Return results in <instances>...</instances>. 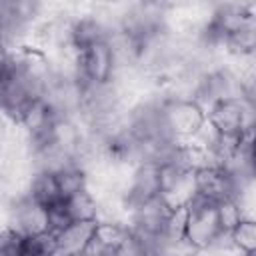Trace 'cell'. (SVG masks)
Listing matches in <instances>:
<instances>
[{"instance_id": "6da1fadb", "label": "cell", "mask_w": 256, "mask_h": 256, "mask_svg": "<svg viewBox=\"0 0 256 256\" xmlns=\"http://www.w3.org/2000/svg\"><path fill=\"white\" fill-rule=\"evenodd\" d=\"M186 210V226H184V244L196 252L206 250L212 240L222 232L216 212V202L194 194L190 202L184 206Z\"/></svg>"}, {"instance_id": "7a4b0ae2", "label": "cell", "mask_w": 256, "mask_h": 256, "mask_svg": "<svg viewBox=\"0 0 256 256\" xmlns=\"http://www.w3.org/2000/svg\"><path fill=\"white\" fill-rule=\"evenodd\" d=\"M254 112L256 102L246 100L242 96H234L214 102L206 110V118L216 126L220 134L240 136L244 132L254 130Z\"/></svg>"}, {"instance_id": "3957f363", "label": "cell", "mask_w": 256, "mask_h": 256, "mask_svg": "<svg viewBox=\"0 0 256 256\" xmlns=\"http://www.w3.org/2000/svg\"><path fill=\"white\" fill-rule=\"evenodd\" d=\"M118 72L116 56L108 40L90 44L76 52V76L84 84H108L114 82Z\"/></svg>"}, {"instance_id": "277c9868", "label": "cell", "mask_w": 256, "mask_h": 256, "mask_svg": "<svg viewBox=\"0 0 256 256\" xmlns=\"http://www.w3.org/2000/svg\"><path fill=\"white\" fill-rule=\"evenodd\" d=\"M154 198H160V168L154 162H138L132 166L122 190L126 214Z\"/></svg>"}, {"instance_id": "5b68a950", "label": "cell", "mask_w": 256, "mask_h": 256, "mask_svg": "<svg viewBox=\"0 0 256 256\" xmlns=\"http://www.w3.org/2000/svg\"><path fill=\"white\" fill-rule=\"evenodd\" d=\"M160 168V198L162 202L174 210L184 208L190 198L196 194L194 186V170L176 162L158 164Z\"/></svg>"}, {"instance_id": "8992f818", "label": "cell", "mask_w": 256, "mask_h": 256, "mask_svg": "<svg viewBox=\"0 0 256 256\" xmlns=\"http://www.w3.org/2000/svg\"><path fill=\"white\" fill-rule=\"evenodd\" d=\"M6 226L12 228L22 238L44 234L48 232V210L24 192L20 196H14L8 202Z\"/></svg>"}, {"instance_id": "52a82bcc", "label": "cell", "mask_w": 256, "mask_h": 256, "mask_svg": "<svg viewBox=\"0 0 256 256\" xmlns=\"http://www.w3.org/2000/svg\"><path fill=\"white\" fill-rule=\"evenodd\" d=\"M162 114H164L168 132L178 142H186L206 120V112L194 100H184V98H166L164 96Z\"/></svg>"}, {"instance_id": "ba28073f", "label": "cell", "mask_w": 256, "mask_h": 256, "mask_svg": "<svg viewBox=\"0 0 256 256\" xmlns=\"http://www.w3.org/2000/svg\"><path fill=\"white\" fill-rule=\"evenodd\" d=\"M168 216L170 208L162 202V198H154L126 214V228L136 236H164Z\"/></svg>"}, {"instance_id": "9c48e42d", "label": "cell", "mask_w": 256, "mask_h": 256, "mask_svg": "<svg viewBox=\"0 0 256 256\" xmlns=\"http://www.w3.org/2000/svg\"><path fill=\"white\" fill-rule=\"evenodd\" d=\"M194 186L196 194L212 200V202H224L234 200L238 196V188L230 174L222 166H202L194 170Z\"/></svg>"}, {"instance_id": "30bf717a", "label": "cell", "mask_w": 256, "mask_h": 256, "mask_svg": "<svg viewBox=\"0 0 256 256\" xmlns=\"http://www.w3.org/2000/svg\"><path fill=\"white\" fill-rule=\"evenodd\" d=\"M96 234V222H70L64 230H60L56 240V250L66 256H84L92 238Z\"/></svg>"}, {"instance_id": "8fae6325", "label": "cell", "mask_w": 256, "mask_h": 256, "mask_svg": "<svg viewBox=\"0 0 256 256\" xmlns=\"http://www.w3.org/2000/svg\"><path fill=\"white\" fill-rule=\"evenodd\" d=\"M26 194L32 200H36L38 204H42L44 208H50V206L62 202L56 176L50 172H32L28 186H26Z\"/></svg>"}, {"instance_id": "7c38bea8", "label": "cell", "mask_w": 256, "mask_h": 256, "mask_svg": "<svg viewBox=\"0 0 256 256\" xmlns=\"http://www.w3.org/2000/svg\"><path fill=\"white\" fill-rule=\"evenodd\" d=\"M64 208L72 222H96L98 218V198L90 188L66 198Z\"/></svg>"}, {"instance_id": "4fadbf2b", "label": "cell", "mask_w": 256, "mask_h": 256, "mask_svg": "<svg viewBox=\"0 0 256 256\" xmlns=\"http://www.w3.org/2000/svg\"><path fill=\"white\" fill-rule=\"evenodd\" d=\"M54 176H56L62 200H66V198L74 196L76 192L88 188V174L80 166H70V168H66V170H62V172H58Z\"/></svg>"}, {"instance_id": "5bb4252c", "label": "cell", "mask_w": 256, "mask_h": 256, "mask_svg": "<svg viewBox=\"0 0 256 256\" xmlns=\"http://www.w3.org/2000/svg\"><path fill=\"white\" fill-rule=\"evenodd\" d=\"M230 238L236 248L244 254H254L256 250V220H240L232 230Z\"/></svg>"}, {"instance_id": "9a60e30c", "label": "cell", "mask_w": 256, "mask_h": 256, "mask_svg": "<svg viewBox=\"0 0 256 256\" xmlns=\"http://www.w3.org/2000/svg\"><path fill=\"white\" fill-rule=\"evenodd\" d=\"M54 250H56L54 234L44 232V234H36V236L22 238L20 256H50Z\"/></svg>"}, {"instance_id": "2e32d148", "label": "cell", "mask_w": 256, "mask_h": 256, "mask_svg": "<svg viewBox=\"0 0 256 256\" xmlns=\"http://www.w3.org/2000/svg\"><path fill=\"white\" fill-rule=\"evenodd\" d=\"M216 212H218V222H220V230L222 232H230L242 218V212L238 208V204L234 200H224L216 204Z\"/></svg>"}, {"instance_id": "e0dca14e", "label": "cell", "mask_w": 256, "mask_h": 256, "mask_svg": "<svg viewBox=\"0 0 256 256\" xmlns=\"http://www.w3.org/2000/svg\"><path fill=\"white\" fill-rule=\"evenodd\" d=\"M22 236L16 234L12 228H0V256H20Z\"/></svg>"}, {"instance_id": "ac0fdd59", "label": "cell", "mask_w": 256, "mask_h": 256, "mask_svg": "<svg viewBox=\"0 0 256 256\" xmlns=\"http://www.w3.org/2000/svg\"><path fill=\"white\" fill-rule=\"evenodd\" d=\"M46 210H48V232L54 234V236L72 222L68 218L66 208H64V200L58 202V204H54V206H50V208H46Z\"/></svg>"}, {"instance_id": "d6986e66", "label": "cell", "mask_w": 256, "mask_h": 256, "mask_svg": "<svg viewBox=\"0 0 256 256\" xmlns=\"http://www.w3.org/2000/svg\"><path fill=\"white\" fill-rule=\"evenodd\" d=\"M116 256H146L144 246L140 244V240L132 232H128V228H126L124 238L116 246Z\"/></svg>"}, {"instance_id": "ffe728a7", "label": "cell", "mask_w": 256, "mask_h": 256, "mask_svg": "<svg viewBox=\"0 0 256 256\" xmlns=\"http://www.w3.org/2000/svg\"><path fill=\"white\" fill-rule=\"evenodd\" d=\"M50 256H66V254H62V252H60V250H54V252H52V254H50Z\"/></svg>"}, {"instance_id": "44dd1931", "label": "cell", "mask_w": 256, "mask_h": 256, "mask_svg": "<svg viewBox=\"0 0 256 256\" xmlns=\"http://www.w3.org/2000/svg\"><path fill=\"white\" fill-rule=\"evenodd\" d=\"M194 256H206L204 252H194Z\"/></svg>"}, {"instance_id": "7402d4cb", "label": "cell", "mask_w": 256, "mask_h": 256, "mask_svg": "<svg viewBox=\"0 0 256 256\" xmlns=\"http://www.w3.org/2000/svg\"><path fill=\"white\" fill-rule=\"evenodd\" d=\"M248 256H254V254H248Z\"/></svg>"}]
</instances>
